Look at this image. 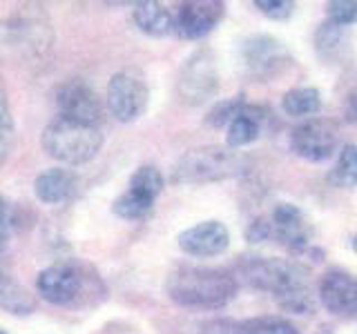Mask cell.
Here are the masks:
<instances>
[{
	"instance_id": "obj_1",
	"label": "cell",
	"mask_w": 357,
	"mask_h": 334,
	"mask_svg": "<svg viewBox=\"0 0 357 334\" xmlns=\"http://www.w3.org/2000/svg\"><path fill=\"white\" fill-rule=\"evenodd\" d=\"M243 276L252 287L271 292L277 303L293 315H310L315 303L308 289V270L288 259H252L243 263Z\"/></svg>"
},
{
	"instance_id": "obj_2",
	"label": "cell",
	"mask_w": 357,
	"mask_h": 334,
	"mask_svg": "<svg viewBox=\"0 0 357 334\" xmlns=\"http://www.w3.org/2000/svg\"><path fill=\"white\" fill-rule=\"evenodd\" d=\"M167 294L183 308L219 310L237 294V278L221 267H178L167 278Z\"/></svg>"
},
{
	"instance_id": "obj_3",
	"label": "cell",
	"mask_w": 357,
	"mask_h": 334,
	"mask_svg": "<svg viewBox=\"0 0 357 334\" xmlns=\"http://www.w3.org/2000/svg\"><path fill=\"white\" fill-rule=\"evenodd\" d=\"M3 40L9 49L29 63L47 58L54 47V27L40 5H22L3 27Z\"/></svg>"
},
{
	"instance_id": "obj_4",
	"label": "cell",
	"mask_w": 357,
	"mask_h": 334,
	"mask_svg": "<svg viewBox=\"0 0 357 334\" xmlns=\"http://www.w3.org/2000/svg\"><path fill=\"white\" fill-rule=\"evenodd\" d=\"M103 148V134L96 125L56 118L43 129V150L67 165L89 163Z\"/></svg>"
},
{
	"instance_id": "obj_5",
	"label": "cell",
	"mask_w": 357,
	"mask_h": 334,
	"mask_svg": "<svg viewBox=\"0 0 357 334\" xmlns=\"http://www.w3.org/2000/svg\"><path fill=\"white\" fill-rule=\"evenodd\" d=\"M245 170V159L232 148L206 145L183 154L172 167L174 183H210L239 176Z\"/></svg>"
},
{
	"instance_id": "obj_6",
	"label": "cell",
	"mask_w": 357,
	"mask_h": 334,
	"mask_svg": "<svg viewBox=\"0 0 357 334\" xmlns=\"http://www.w3.org/2000/svg\"><path fill=\"white\" fill-rule=\"evenodd\" d=\"M150 89L143 74L137 70H123L112 76L107 85V107L121 122H134L148 109Z\"/></svg>"
},
{
	"instance_id": "obj_7",
	"label": "cell",
	"mask_w": 357,
	"mask_h": 334,
	"mask_svg": "<svg viewBox=\"0 0 357 334\" xmlns=\"http://www.w3.org/2000/svg\"><path fill=\"white\" fill-rule=\"evenodd\" d=\"M178 96L188 105H204L217 94L219 89V76H217V65L212 54L208 49L195 51L185 65L178 72Z\"/></svg>"
},
{
	"instance_id": "obj_8",
	"label": "cell",
	"mask_w": 357,
	"mask_h": 334,
	"mask_svg": "<svg viewBox=\"0 0 357 334\" xmlns=\"http://www.w3.org/2000/svg\"><path fill=\"white\" fill-rule=\"evenodd\" d=\"M56 107H59L61 118L87 122V125H96V127L100 116H103L100 98L83 81H70L61 85L59 92H56Z\"/></svg>"
},
{
	"instance_id": "obj_9",
	"label": "cell",
	"mask_w": 357,
	"mask_h": 334,
	"mask_svg": "<svg viewBox=\"0 0 357 334\" xmlns=\"http://www.w3.org/2000/svg\"><path fill=\"white\" fill-rule=\"evenodd\" d=\"M290 148L308 163H324L337 152V134L328 122L308 120L290 134Z\"/></svg>"
},
{
	"instance_id": "obj_10",
	"label": "cell",
	"mask_w": 357,
	"mask_h": 334,
	"mask_svg": "<svg viewBox=\"0 0 357 334\" xmlns=\"http://www.w3.org/2000/svg\"><path fill=\"white\" fill-rule=\"evenodd\" d=\"M288 51L273 36H252L241 45V63L255 78H273L286 67Z\"/></svg>"
},
{
	"instance_id": "obj_11",
	"label": "cell",
	"mask_w": 357,
	"mask_h": 334,
	"mask_svg": "<svg viewBox=\"0 0 357 334\" xmlns=\"http://www.w3.org/2000/svg\"><path fill=\"white\" fill-rule=\"evenodd\" d=\"M319 301L335 317L357 319V276L346 270H328L319 281Z\"/></svg>"
},
{
	"instance_id": "obj_12",
	"label": "cell",
	"mask_w": 357,
	"mask_h": 334,
	"mask_svg": "<svg viewBox=\"0 0 357 334\" xmlns=\"http://www.w3.org/2000/svg\"><path fill=\"white\" fill-rule=\"evenodd\" d=\"M38 294L54 305H70L83 289V274L72 263H54L38 274Z\"/></svg>"
},
{
	"instance_id": "obj_13",
	"label": "cell",
	"mask_w": 357,
	"mask_h": 334,
	"mask_svg": "<svg viewBox=\"0 0 357 334\" xmlns=\"http://www.w3.org/2000/svg\"><path fill=\"white\" fill-rule=\"evenodd\" d=\"M178 248L190 256H217L228 250L230 245V232L221 221H204L197 223L195 228H188L176 237Z\"/></svg>"
},
{
	"instance_id": "obj_14",
	"label": "cell",
	"mask_w": 357,
	"mask_h": 334,
	"mask_svg": "<svg viewBox=\"0 0 357 334\" xmlns=\"http://www.w3.org/2000/svg\"><path fill=\"white\" fill-rule=\"evenodd\" d=\"M223 11H226L223 3H210V0L183 3L174 16V31L185 40H199L219 25Z\"/></svg>"
},
{
	"instance_id": "obj_15",
	"label": "cell",
	"mask_w": 357,
	"mask_h": 334,
	"mask_svg": "<svg viewBox=\"0 0 357 334\" xmlns=\"http://www.w3.org/2000/svg\"><path fill=\"white\" fill-rule=\"evenodd\" d=\"M273 230L277 239L290 250H306L310 243V225L301 209L293 203H279L273 212Z\"/></svg>"
},
{
	"instance_id": "obj_16",
	"label": "cell",
	"mask_w": 357,
	"mask_h": 334,
	"mask_svg": "<svg viewBox=\"0 0 357 334\" xmlns=\"http://www.w3.org/2000/svg\"><path fill=\"white\" fill-rule=\"evenodd\" d=\"M134 22H137V27L143 33H148L152 38H163L170 31H174L172 11L163 3H154V0L137 3V7H134Z\"/></svg>"
},
{
	"instance_id": "obj_17",
	"label": "cell",
	"mask_w": 357,
	"mask_h": 334,
	"mask_svg": "<svg viewBox=\"0 0 357 334\" xmlns=\"http://www.w3.org/2000/svg\"><path fill=\"white\" fill-rule=\"evenodd\" d=\"M33 192L47 205H59L74 192V176L65 170H45L33 181Z\"/></svg>"
},
{
	"instance_id": "obj_18",
	"label": "cell",
	"mask_w": 357,
	"mask_h": 334,
	"mask_svg": "<svg viewBox=\"0 0 357 334\" xmlns=\"http://www.w3.org/2000/svg\"><path fill=\"white\" fill-rule=\"evenodd\" d=\"M282 107L288 116L304 118L317 114L321 107V94L315 87H293L282 98Z\"/></svg>"
},
{
	"instance_id": "obj_19",
	"label": "cell",
	"mask_w": 357,
	"mask_h": 334,
	"mask_svg": "<svg viewBox=\"0 0 357 334\" xmlns=\"http://www.w3.org/2000/svg\"><path fill=\"white\" fill-rule=\"evenodd\" d=\"M259 132H261L259 116L255 114L252 107L250 109L243 107L228 125V148L237 150V148H243V145L255 143L259 138Z\"/></svg>"
},
{
	"instance_id": "obj_20",
	"label": "cell",
	"mask_w": 357,
	"mask_h": 334,
	"mask_svg": "<svg viewBox=\"0 0 357 334\" xmlns=\"http://www.w3.org/2000/svg\"><path fill=\"white\" fill-rule=\"evenodd\" d=\"M315 45L321 58L337 63L342 58V51H349V33H346V27H337L326 20L324 25H319L315 33Z\"/></svg>"
},
{
	"instance_id": "obj_21",
	"label": "cell",
	"mask_w": 357,
	"mask_h": 334,
	"mask_svg": "<svg viewBox=\"0 0 357 334\" xmlns=\"http://www.w3.org/2000/svg\"><path fill=\"white\" fill-rule=\"evenodd\" d=\"M0 305H3L9 315H31L36 303H33V296L25 287L5 274L3 285H0Z\"/></svg>"
},
{
	"instance_id": "obj_22",
	"label": "cell",
	"mask_w": 357,
	"mask_h": 334,
	"mask_svg": "<svg viewBox=\"0 0 357 334\" xmlns=\"http://www.w3.org/2000/svg\"><path fill=\"white\" fill-rule=\"evenodd\" d=\"M154 205V198H150L148 194L139 192V189H128L126 194H121L114 205H112V209H114V214L121 216V218H141L145 216L148 212L152 209Z\"/></svg>"
},
{
	"instance_id": "obj_23",
	"label": "cell",
	"mask_w": 357,
	"mask_h": 334,
	"mask_svg": "<svg viewBox=\"0 0 357 334\" xmlns=\"http://www.w3.org/2000/svg\"><path fill=\"white\" fill-rule=\"evenodd\" d=\"M331 178L337 187H357V145H344Z\"/></svg>"
},
{
	"instance_id": "obj_24",
	"label": "cell",
	"mask_w": 357,
	"mask_h": 334,
	"mask_svg": "<svg viewBox=\"0 0 357 334\" xmlns=\"http://www.w3.org/2000/svg\"><path fill=\"white\" fill-rule=\"evenodd\" d=\"M130 187L139 189V192L148 194L150 198L156 200V196H159L161 189H163V176H161V172L156 170L154 165H143V167H139V170L132 174Z\"/></svg>"
},
{
	"instance_id": "obj_25",
	"label": "cell",
	"mask_w": 357,
	"mask_h": 334,
	"mask_svg": "<svg viewBox=\"0 0 357 334\" xmlns=\"http://www.w3.org/2000/svg\"><path fill=\"white\" fill-rule=\"evenodd\" d=\"M248 330H243V334H299V330L286 319L279 317H266V319H255L250 321Z\"/></svg>"
},
{
	"instance_id": "obj_26",
	"label": "cell",
	"mask_w": 357,
	"mask_h": 334,
	"mask_svg": "<svg viewBox=\"0 0 357 334\" xmlns=\"http://www.w3.org/2000/svg\"><path fill=\"white\" fill-rule=\"evenodd\" d=\"M328 22L337 27H351L353 22H357V3H351V0L328 3Z\"/></svg>"
},
{
	"instance_id": "obj_27",
	"label": "cell",
	"mask_w": 357,
	"mask_h": 334,
	"mask_svg": "<svg viewBox=\"0 0 357 334\" xmlns=\"http://www.w3.org/2000/svg\"><path fill=\"white\" fill-rule=\"evenodd\" d=\"M0 105H3V127H0V152H3V161H7V156L11 152V143H14V118H11V111H9V100H7V94H3V100H0Z\"/></svg>"
},
{
	"instance_id": "obj_28",
	"label": "cell",
	"mask_w": 357,
	"mask_h": 334,
	"mask_svg": "<svg viewBox=\"0 0 357 334\" xmlns=\"http://www.w3.org/2000/svg\"><path fill=\"white\" fill-rule=\"evenodd\" d=\"M245 105L241 100H228V103H219L215 109L210 111L208 116V125H215V127H221V125H230L232 118L239 114Z\"/></svg>"
},
{
	"instance_id": "obj_29",
	"label": "cell",
	"mask_w": 357,
	"mask_h": 334,
	"mask_svg": "<svg viewBox=\"0 0 357 334\" xmlns=\"http://www.w3.org/2000/svg\"><path fill=\"white\" fill-rule=\"evenodd\" d=\"M255 5L261 9V14H266L273 20H286L293 16V11H295L293 0H257Z\"/></svg>"
},
{
	"instance_id": "obj_30",
	"label": "cell",
	"mask_w": 357,
	"mask_h": 334,
	"mask_svg": "<svg viewBox=\"0 0 357 334\" xmlns=\"http://www.w3.org/2000/svg\"><path fill=\"white\" fill-rule=\"evenodd\" d=\"M271 232H273V223L255 221L252 225L248 228V232H245V239H248L250 243H261V241H266L268 237H271Z\"/></svg>"
},
{
	"instance_id": "obj_31",
	"label": "cell",
	"mask_w": 357,
	"mask_h": 334,
	"mask_svg": "<svg viewBox=\"0 0 357 334\" xmlns=\"http://www.w3.org/2000/svg\"><path fill=\"white\" fill-rule=\"evenodd\" d=\"M344 114H346V120L351 122H357V85L349 92L346 96V105H344Z\"/></svg>"
},
{
	"instance_id": "obj_32",
	"label": "cell",
	"mask_w": 357,
	"mask_h": 334,
	"mask_svg": "<svg viewBox=\"0 0 357 334\" xmlns=\"http://www.w3.org/2000/svg\"><path fill=\"white\" fill-rule=\"evenodd\" d=\"M353 250H355V252H357V237H355V239H353Z\"/></svg>"
},
{
	"instance_id": "obj_33",
	"label": "cell",
	"mask_w": 357,
	"mask_h": 334,
	"mask_svg": "<svg viewBox=\"0 0 357 334\" xmlns=\"http://www.w3.org/2000/svg\"><path fill=\"white\" fill-rule=\"evenodd\" d=\"M0 334H7V330H3V332H0Z\"/></svg>"
},
{
	"instance_id": "obj_34",
	"label": "cell",
	"mask_w": 357,
	"mask_h": 334,
	"mask_svg": "<svg viewBox=\"0 0 357 334\" xmlns=\"http://www.w3.org/2000/svg\"><path fill=\"white\" fill-rule=\"evenodd\" d=\"M241 334H243V332H241Z\"/></svg>"
}]
</instances>
